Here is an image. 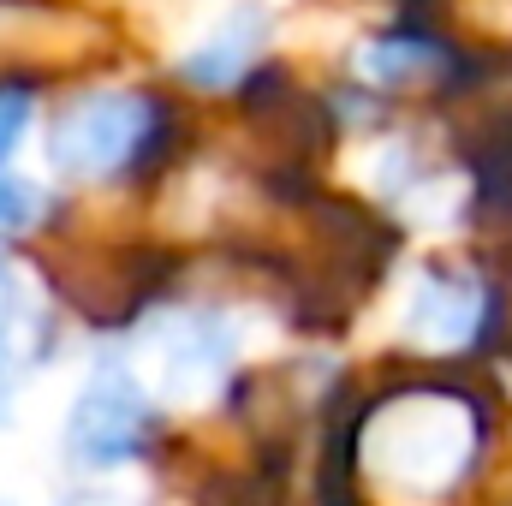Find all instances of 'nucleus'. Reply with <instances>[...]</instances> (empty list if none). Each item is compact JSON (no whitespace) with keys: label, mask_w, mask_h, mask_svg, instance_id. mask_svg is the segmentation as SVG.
<instances>
[{"label":"nucleus","mask_w":512,"mask_h":506,"mask_svg":"<svg viewBox=\"0 0 512 506\" xmlns=\"http://www.w3.org/2000/svg\"><path fill=\"white\" fill-rule=\"evenodd\" d=\"M161 364L173 381H203L227 364V334L209 316H179L161 334Z\"/></svg>","instance_id":"nucleus-6"},{"label":"nucleus","mask_w":512,"mask_h":506,"mask_svg":"<svg viewBox=\"0 0 512 506\" xmlns=\"http://www.w3.org/2000/svg\"><path fill=\"white\" fill-rule=\"evenodd\" d=\"M155 435V405L126 370H102L66 417V447L78 465H131Z\"/></svg>","instance_id":"nucleus-3"},{"label":"nucleus","mask_w":512,"mask_h":506,"mask_svg":"<svg viewBox=\"0 0 512 506\" xmlns=\"http://www.w3.org/2000/svg\"><path fill=\"white\" fill-rule=\"evenodd\" d=\"M42 215V191L30 179H0V233H24Z\"/></svg>","instance_id":"nucleus-8"},{"label":"nucleus","mask_w":512,"mask_h":506,"mask_svg":"<svg viewBox=\"0 0 512 506\" xmlns=\"http://www.w3.org/2000/svg\"><path fill=\"white\" fill-rule=\"evenodd\" d=\"M429 66H441V48L417 42V36H387L364 54V72L382 78V84H405V78H423Z\"/></svg>","instance_id":"nucleus-7"},{"label":"nucleus","mask_w":512,"mask_h":506,"mask_svg":"<svg viewBox=\"0 0 512 506\" xmlns=\"http://www.w3.org/2000/svg\"><path fill=\"white\" fill-rule=\"evenodd\" d=\"M262 36H268V18H262L256 6H245V12H239V18H227L203 48H191V54L179 60V78H185V84H197V90H233V84L256 66Z\"/></svg>","instance_id":"nucleus-5"},{"label":"nucleus","mask_w":512,"mask_h":506,"mask_svg":"<svg viewBox=\"0 0 512 506\" xmlns=\"http://www.w3.org/2000/svg\"><path fill=\"white\" fill-rule=\"evenodd\" d=\"M489 316V298L471 274L459 268H429L417 286H411V304H405V334L423 346V352H459L477 340Z\"/></svg>","instance_id":"nucleus-4"},{"label":"nucleus","mask_w":512,"mask_h":506,"mask_svg":"<svg viewBox=\"0 0 512 506\" xmlns=\"http://www.w3.org/2000/svg\"><path fill=\"white\" fill-rule=\"evenodd\" d=\"M471 453H477V405L459 393H441V387L399 393L364 423V459L382 477L423 489V495L453 489L465 477Z\"/></svg>","instance_id":"nucleus-1"},{"label":"nucleus","mask_w":512,"mask_h":506,"mask_svg":"<svg viewBox=\"0 0 512 506\" xmlns=\"http://www.w3.org/2000/svg\"><path fill=\"white\" fill-rule=\"evenodd\" d=\"M18 387V352H12V334L0 328V423H6V399Z\"/></svg>","instance_id":"nucleus-10"},{"label":"nucleus","mask_w":512,"mask_h":506,"mask_svg":"<svg viewBox=\"0 0 512 506\" xmlns=\"http://www.w3.org/2000/svg\"><path fill=\"white\" fill-rule=\"evenodd\" d=\"M161 108L137 90H90L60 108L48 155L66 179H114L149 149Z\"/></svg>","instance_id":"nucleus-2"},{"label":"nucleus","mask_w":512,"mask_h":506,"mask_svg":"<svg viewBox=\"0 0 512 506\" xmlns=\"http://www.w3.org/2000/svg\"><path fill=\"white\" fill-rule=\"evenodd\" d=\"M24 120H30V90H0V161L18 149Z\"/></svg>","instance_id":"nucleus-9"}]
</instances>
